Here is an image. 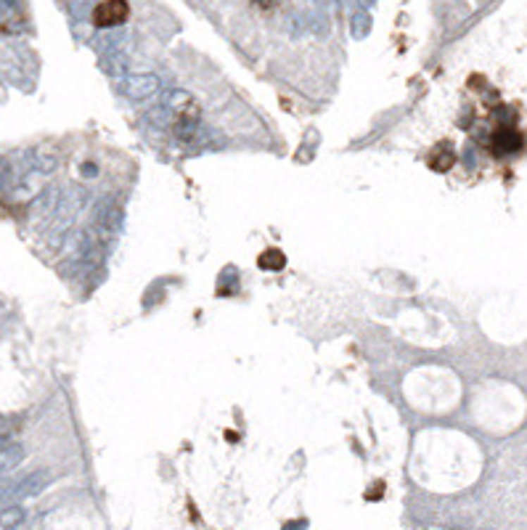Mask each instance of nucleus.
<instances>
[{
	"label": "nucleus",
	"instance_id": "1",
	"mask_svg": "<svg viewBox=\"0 0 527 530\" xmlns=\"http://www.w3.org/2000/svg\"><path fill=\"white\" fill-rule=\"evenodd\" d=\"M128 13H130V8H128L125 0H104L99 8L93 11V22L99 24V27H114V24L125 22Z\"/></svg>",
	"mask_w": 527,
	"mask_h": 530
}]
</instances>
